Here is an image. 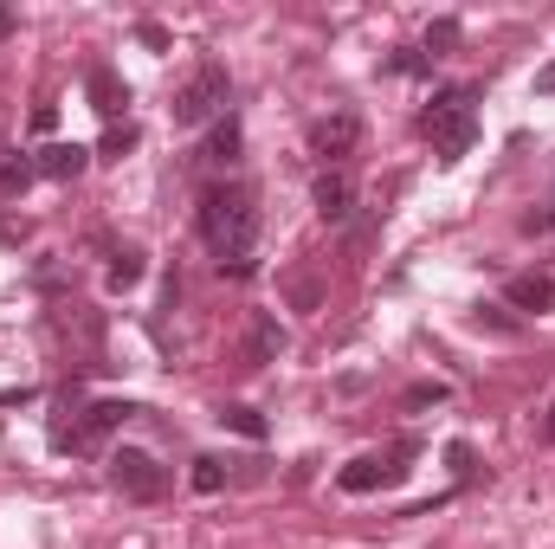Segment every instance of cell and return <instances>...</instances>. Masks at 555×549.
Listing matches in <instances>:
<instances>
[{
	"mask_svg": "<svg viewBox=\"0 0 555 549\" xmlns=\"http://www.w3.org/2000/svg\"><path fill=\"white\" fill-rule=\"evenodd\" d=\"M201 240L220 259V272L253 278V246H259V194L246 181H214L201 194Z\"/></svg>",
	"mask_w": 555,
	"mask_h": 549,
	"instance_id": "cell-1",
	"label": "cell"
},
{
	"mask_svg": "<svg viewBox=\"0 0 555 549\" xmlns=\"http://www.w3.org/2000/svg\"><path fill=\"white\" fill-rule=\"evenodd\" d=\"M472 104H478V85H452V91H439V98L426 104L420 130H426V142H433L439 162L472 155V142H478V117H472Z\"/></svg>",
	"mask_w": 555,
	"mask_h": 549,
	"instance_id": "cell-2",
	"label": "cell"
},
{
	"mask_svg": "<svg viewBox=\"0 0 555 549\" xmlns=\"http://www.w3.org/2000/svg\"><path fill=\"white\" fill-rule=\"evenodd\" d=\"M227 104H233V78H227V65H194L188 72V85L175 91V130H201V124H220L227 117Z\"/></svg>",
	"mask_w": 555,
	"mask_h": 549,
	"instance_id": "cell-3",
	"label": "cell"
},
{
	"mask_svg": "<svg viewBox=\"0 0 555 549\" xmlns=\"http://www.w3.org/2000/svg\"><path fill=\"white\" fill-rule=\"evenodd\" d=\"M408 459H420V439H414V433H401L388 452H362V459H349V465L336 472V485H343L349 498L388 491V485H401V478H408Z\"/></svg>",
	"mask_w": 555,
	"mask_h": 549,
	"instance_id": "cell-4",
	"label": "cell"
},
{
	"mask_svg": "<svg viewBox=\"0 0 555 549\" xmlns=\"http://www.w3.org/2000/svg\"><path fill=\"white\" fill-rule=\"evenodd\" d=\"M104 465H111V485H117L124 498H137V505H155V498H168V465H155L142 446H117Z\"/></svg>",
	"mask_w": 555,
	"mask_h": 549,
	"instance_id": "cell-5",
	"label": "cell"
},
{
	"mask_svg": "<svg viewBox=\"0 0 555 549\" xmlns=\"http://www.w3.org/2000/svg\"><path fill=\"white\" fill-rule=\"evenodd\" d=\"M356 142H362V117L356 111H330V117L310 124V149L323 155V168H343V155H356Z\"/></svg>",
	"mask_w": 555,
	"mask_h": 549,
	"instance_id": "cell-6",
	"label": "cell"
},
{
	"mask_svg": "<svg viewBox=\"0 0 555 549\" xmlns=\"http://www.w3.org/2000/svg\"><path fill=\"white\" fill-rule=\"evenodd\" d=\"M85 98H91V111L104 124H124V111H130V85L117 78V65H91L85 72Z\"/></svg>",
	"mask_w": 555,
	"mask_h": 549,
	"instance_id": "cell-7",
	"label": "cell"
},
{
	"mask_svg": "<svg viewBox=\"0 0 555 549\" xmlns=\"http://www.w3.org/2000/svg\"><path fill=\"white\" fill-rule=\"evenodd\" d=\"M310 207L336 227V220H349V207H356V181H349V168H323L317 181H310Z\"/></svg>",
	"mask_w": 555,
	"mask_h": 549,
	"instance_id": "cell-8",
	"label": "cell"
},
{
	"mask_svg": "<svg viewBox=\"0 0 555 549\" xmlns=\"http://www.w3.org/2000/svg\"><path fill=\"white\" fill-rule=\"evenodd\" d=\"M504 304H511V310H530V317H550V310H555V278L550 272L504 278Z\"/></svg>",
	"mask_w": 555,
	"mask_h": 549,
	"instance_id": "cell-9",
	"label": "cell"
},
{
	"mask_svg": "<svg viewBox=\"0 0 555 549\" xmlns=\"http://www.w3.org/2000/svg\"><path fill=\"white\" fill-rule=\"evenodd\" d=\"M284 349H291L284 323H278L272 310H259V317H253V330H246V369H266V362H278Z\"/></svg>",
	"mask_w": 555,
	"mask_h": 549,
	"instance_id": "cell-10",
	"label": "cell"
},
{
	"mask_svg": "<svg viewBox=\"0 0 555 549\" xmlns=\"http://www.w3.org/2000/svg\"><path fill=\"white\" fill-rule=\"evenodd\" d=\"M85 162H91V149H85V142H46V149L33 155V168H39L46 181H78V175H85Z\"/></svg>",
	"mask_w": 555,
	"mask_h": 549,
	"instance_id": "cell-11",
	"label": "cell"
},
{
	"mask_svg": "<svg viewBox=\"0 0 555 549\" xmlns=\"http://www.w3.org/2000/svg\"><path fill=\"white\" fill-rule=\"evenodd\" d=\"M194 162H201V168H233V162H240V117H220V124L207 130V142H201Z\"/></svg>",
	"mask_w": 555,
	"mask_h": 549,
	"instance_id": "cell-12",
	"label": "cell"
},
{
	"mask_svg": "<svg viewBox=\"0 0 555 549\" xmlns=\"http://www.w3.org/2000/svg\"><path fill=\"white\" fill-rule=\"evenodd\" d=\"M33 181H39L33 155H26V149H0V194H7V201H20Z\"/></svg>",
	"mask_w": 555,
	"mask_h": 549,
	"instance_id": "cell-13",
	"label": "cell"
},
{
	"mask_svg": "<svg viewBox=\"0 0 555 549\" xmlns=\"http://www.w3.org/2000/svg\"><path fill=\"white\" fill-rule=\"evenodd\" d=\"M142 272H149L142 246H117V253H111V291H137Z\"/></svg>",
	"mask_w": 555,
	"mask_h": 549,
	"instance_id": "cell-14",
	"label": "cell"
},
{
	"mask_svg": "<svg viewBox=\"0 0 555 549\" xmlns=\"http://www.w3.org/2000/svg\"><path fill=\"white\" fill-rule=\"evenodd\" d=\"M227 433H240V439H266V413L259 408H246V401H227V408L214 413Z\"/></svg>",
	"mask_w": 555,
	"mask_h": 549,
	"instance_id": "cell-15",
	"label": "cell"
},
{
	"mask_svg": "<svg viewBox=\"0 0 555 549\" xmlns=\"http://www.w3.org/2000/svg\"><path fill=\"white\" fill-rule=\"evenodd\" d=\"M137 142H142V130L130 124V117H124V124H111V130H104V142H98V155H104V162H124V155H130Z\"/></svg>",
	"mask_w": 555,
	"mask_h": 549,
	"instance_id": "cell-16",
	"label": "cell"
},
{
	"mask_svg": "<svg viewBox=\"0 0 555 549\" xmlns=\"http://www.w3.org/2000/svg\"><path fill=\"white\" fill-rule=\"evenodd\" d=\"M459 39H465V26H459V20H433V26H426V59L459 52Z\"/></svg>",
	"mask_w": 555,
	"mask_h": 549,
	"instance_id": "cell-17",
	"label": "cell"
},
{
	"mask_svg": "<svg viewBox=\"0 0 555 549\" xmlns=\"http://www.w3.org/2000/svg\"><path fill=\"white\" fill-rule=\"evenodd\" d=\"M227 465H233V459L201 452V459H194V472H188V478H194V491H220V485H227Z\"/></svg>",
	"mask_w": 555,
	"mask_h": 549,
	"instance_id": "cell-18",
	"label": "cell"
},
{
	"mask_svg": "<svg viewBox=\"0 0 555 549\" xmlns=\"http://www.w3.org/2000/svg\"><path fill=\"white\" fill-rule=\"evenodd\" d=\"M446 395H452V388H446V382H414V388H408V395H401V408H439V401H446Z\"/></svg>",
	"mask_w": 555,
	"mask_h": 549,
	"instance_id": "cell-19",
	"label": "cell"
},
{
	"mask_svg": "<svg viewBox=\"0 0 555 549\" xmlns=\"http://www.w3.org/2000/svg\"><path fill=\"white\" fill-rule=\"evenodd\" d=\"M317 297H323L317 278H297V284H291V304H297V310H317Z\"/></svg>",
	"mask_w": 555,
	"mask_h": 549,
	"instance_id": "cell-20",
	"label": "cell"
},
{
	"mask_svg": "<svg viewBox=\"0 0 555 549\" xmlns=\"http://www.w3.org/2000/svg\"><path fill=\"white\" fill-rule=\"evenodd\" d=\"M446 459H452V472H459V478H472V472H478V465H472V446H465V439H452V446H446Z\"/></svg>",
	"mask_w": 555,
	"mask_h": 549,
	"instance_id": "cell-21",
	"label": "cell"
},
{
	"mask_svg": "<svg viewBox=\"0 0 555 549\" xmlns=\"http://www.w3.org/2000/svg\"><path fill=\"white\" fill-rule=\"evenodd\" d=\"M472 323H478V330H485V323H491V330H517V323H511L498 304H478V317H472Z\"/></svg>",
	"mask_w": 555,
	"mask_h": 549,
	"instance_id": "cell-22",
	"label": "cell"
},
{
	"mask_svg": "<svg viewBox=\"0 0 555 549\" xmlns=\"http://www.w3.org/2000/svg\"><path fill=\"white\" fill-rule=\"evenodd\" d=\"M137 39H142V46H149V52H168V33H162L155 20H142V26H137Z\"/></svg>",
	"mask_w": 555,
	"mask_h": 549,
	"instance_id": "cell-23",
	"label": "cell"
},
{
	"mask_svg": "<svg viewBox=\"0 0 555 549\" xmlns=\"http://www.w3.org/2000/svg\"><path fill=\"white\" fill-rule=\"evenodd\" d=\"M33 130H39V137H52V130H59V111H52V104H39V111H33Z\"/></svg>",
	"mask_w": 555,
	"mask_h": 549,
	"instance_id": "cell-24",
	"label": "cell"
},
{
	"mask_svg": "<svg viewBox=\"0 0 555 549\" xmlns=\"http://www.w3.org/2000/svg\"><path fill=\"white\" fill-rule=\"evenodd\" d=\"M524 233H555V207H550V214H530V220H524Z\"/></svg>",
	"mask_w": 555,
	"mask_h": 549,
	"instance_id": "cell-25",
	"label": "cell"
},
{
	"mask_svg": "<svg viewBox=\"0 0 555 549\" xmlns=\"http://www.w3.org/2000/svg\"><path fill=\"white\" fill-rule=\"evenodd\" d=\"M537 91H543V98L555 91V65H543V72H537Z\"/></svg>",
	"mask_w": 555,
	"mask_h": 549,
	"instance_id": "cell-26",
	"label": "cell"
},
{
	"mask_svg": "<svg viewBox=\"0 0 555 549\" xmlns=\"http://www.w3.org/2000/svg\"><path fill=\"white\" fill-rule=\"evenodd\" d=\"M0 39H13V13L7 7H0Z\"/></svg>",
	"mask_w": 555,
	"mask_h": 549,
	"instance_id": "cell-27",
	"label": "cell"
},
{
	"mask_svg": "<svg viewBox=\"0 0 555 549\" xmlns=\"http://www.w3.org/2000/svg\"><path fill=\"white\" fill-rule=\"evenodd\" d=\"M543 439H550V446H555V408H550V420H543Z\"/></svg>",
	"mask_w": 555,
	"mask_h": 549,
	"instance_id": "cell-28",
	"label": "cell"
}]
</instances>
